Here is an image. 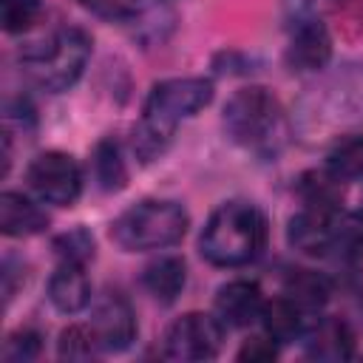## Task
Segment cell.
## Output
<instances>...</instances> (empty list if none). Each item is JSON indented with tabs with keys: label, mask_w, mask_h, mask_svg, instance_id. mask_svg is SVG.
<instances>
[{
	"label": "cell",
	"mask_w": 363,
	"mask_h": 363,
	"mask_svg": "<svg viewBox=\"0 0 363 363\" xmlns=\"http://www.w3.org/2000/svg\"><path fill=\"white\" fill-rule=\"evenodd\" d=\"M267 247V218L250 201H224L207 218L199 250L213 267H244Z\"/></svg>",
	"instance_id": "1"
},
{
	"label": "cell",
	"mask_w": 363,
	"mask_h": 363,
	"mask_svg": "<svg viewBox=\"0 0 363 363\" xmlns=\"http://www.w3.org/2000/svg\"><path fill=\"white\" fill-rule=\"evenodd\" d=\"M221 125L235 145L258 156H275L286 142L284 108L278 96L261 85L235 91L224 105Z\"/></svg>",
	"instance_id": "2"
},
{
	"label": "cell",
	"mask_w": 363,
	"mask_h": 363,
	"mask_svg": "<svg viewBox=\"0 0 363 363\" xmlns=\"http://www.w3.org/2000/svg\"><path fill=\"white\" fill-rule=\"evenodd\" d=\"M187 227H190V216L179 201L145 199L128 207L111 224V241L125 252L167 250L184 238Z\"/></svg>",
	"instance_id": "3"
},
{
	"label": "cell",
	"mask_w": 363,
	"mask_h": 363,
	"mask_svg": "<svg viewBox=\"0 0 363 363\" xmlns=\"http://www.w3.org/2000/svg\"><path fill=\"white\" fill-rule=\"evenodd\" d=\"M88 60H91V37L77 26L54 31L48 40L34 43V48L23 54V65L28 77L51 94L68 91L82 77Z\"/></svg>",
	"instance_id": "4"
},
{
	"label": "cell",
	"mask_w": 363,
	"mask_h": 363,
	"mask_svg": "<svg viewBox=\"0 0 363 363\" xmlns=\"http://www.w3.org/2000/svg\"><path fill=\"white\" fill-rule=\"evenodd\" d=\"M213 102V82L204 77H173L162 79L150 88L142 111V122L147 130L173 139V130L182 119L196 116Z\"/></svg>",
	"instance_id": "5"
},
{
	"label": "cell",
	"mask_w": 363,
	"mask_h": 363,
	"mask_svg": "<svg viewBox=\"0 0 363 363\" xmlns=\"http://www.w3.org/2000/svg\"><path fill=\"white\" fill-rule=\"evenodd\" d=\"M224 340V323L207 312H184L164 332L162 354L167 360H210Z\"/></svg>",
	"instance_id": "6"
},
{
	"label": "cell",
	"mask_w": 363,
	"mask_h": 363,
	"mask_svg": "<svg viewBox=\"0 0 363 363\" xmlns=\"http://www.w3.org/2000/svg\"><path fill=\"white\" fill-rule=\"evenodd\" d=\"M26 182L37 193V199L57 207H71L82 193L79 164L71 153L62 150H45L34 156L26 170Z\"/></svg>",
	"instance_id": "7"
},
{
	"label": "cell",
	"mask_w": 363,
	"mask_h": 363,
	"mask_svg": "<svg viewBox=\"0 0 363 363\" xmlns=\"http://www.w3.org/2000/svg\"><path fill=\"white\" fill-rule=\"evenodd\" d=\"M286 241L303 255H326L337 244V218L326 207H303L286 224Z\"/></svg>",
	"instance_id": "8"
},
{
	"label": "cell",
	"mask_w": 363,
	"mask_h": 363,
	"mask_svg": "<svg viewBox=\"0 0 363 363\" xmlns=\"http://www.w3.org/2000/svg\"><path fill=\"white\" fill-rule=\"evenodd\" d=\"M91 326H94V332L99 337L102 352H125L136 340V332H139L130 303L116 292H108L94 306Z\"/></svg>",
	"instance_id": "9"
},
{
	"label": "cell",
	"mask_w": 363,
	"mask_h": 363,
	"mask_svg": "<svg viewBox=\"0 0 363 363\" xmlns=\"http://www.w3.org/2000/svg\"><path fill=\"white\" fill-rule=\"evenodd\" d=\"M261 312H264V295H261V286L255 281L238 278V281L218 286L216 318L224 326H233V329L250 326L252 320H261Z\"/></svg>",
	"instance_id": "10"
},
{
	"label": "cell",
	"mask_w": 363,
	"mask_h": 363,
	"mask_svg": "<svg viewBox=\"0 0 363 363\" xmlns=\"http://www.w3.org/2000/svg\"><path fill=\"white\" fill-rule=\"evenodd\" d=\"M332 57V34L320 20H303L286 48L292 71H320Z\"/></svg>",
	"instance_id": "11"
},
{
	"label": "cell",
	"mask_w": 363,
	"mask_h": 363,
	"mask_svg": "<svg viewBox=\"0 0 363 363\" xmlns=\"http://www.w3.org/2000/svg\"><path fill=\"white\" fill-rule=\"evenodd\" d=\"M48 213L34 204L28 196L6 190L0 196V230L9 238H23V235H37L48 227Z\"/></svg>",
	"instance_id": "12"
},
{
	"label": "cell",
	"mask_w": 363,
	"mask_h": 363,
	"mask_svg": "<svg viewBox=\"0 0 363 363\" xmlns=\"http://www.w3.org/2000/svg\"><path fill=\"white\" fill-rule=\"evenodd\" d=\"M306 354L318 360H349L354 354V335L340 318H320L306 329Z\"/></svg>",
	"instance_id": "13"
},
{
	"label": "cell",
	"mask_w": 363,
	"mask_h": 363,
	"mask_svg": "<svg viewBox=\"0 0 363 363\" xmlns=\"http://www.w3.org/2000/svg\"><path fill=\"white\" fill-rule=\"evenodd\" d=\"M48 301L65 315L85 309L91 301V284L85 278V267L60 261V267L48 278Z\"/></svg>",
	"instance_id": "14"
},
{
	"label": "cell",
	"mask_w": 363,
	"mask_h": 363,
	"mask_svg": "<svg viewBox=\"0 0 363 363\" xmlns=\"http://www.w3.org/2000/svg\"><path fill=\"white\" fill-rule=\"evenodd\" d=\"M184 281H187V267H184V261L176 258V255L156 258V261H150V264L145 267V272H142L145 289H147L156 301H162V303H173V301L182 295Z\"/></svg>",
	"instance_id": "15"
},
{
	"label": "cell",
	"mask_w": 363,
	"mask_h": 363,
	"mask_svg": "<svg viewBox=\"0 0 363 363\" xmlns=\"http://www.w3.org/2000/svg\"><path fill=\"white\" fill-rule=\"evenodd\" d=\"M261 323H264V332L278 340V343H292L298 337L306 335V320H303V309L289 301L286 295L284 298H275L269 303H264V312H261Z\"/></svg>",
	"instance_id": "16"
},
{
	"label": "cell",
	"mask_w": 363,
	"mask_h": 363,
	"mask_svg": "<svg viewBox=\"0 0 363 363\" xmlns=\"http://www.w3.org/2000/svg\"><path fill=\"white\" fill-rule=\"evenodd\" d=\"M284 295L295 301L303 312L320 309L332 298V281L315 269H289V275L284 278Z\"/></svg>",
	"instance_id": "17"
},
{
	"label": "cell",
	"mask_w": 363,
	"mask_h": 363,
	"mask_svg": "<svg viewBox=\"0 0 363 363\" xmlns=\"http://www.w3.org/2000/svg\"><path fill=\"white\" fill-rule=\"evenodd\" d=\"M91 164H94L96 184H99L105 193H119V190L128 184V167H125L122 150H119V145H116L113 139L96 142Z\"/></svg>",
	"instance_id": "18"
},
{
	"label": "cell",
	"mask_w": 363,
	"mask_h": 363,
	"mask_svg": "<svg viewBox=\"0 0 363 363\" xmlns=\"http://www.w3.org/2000/svg\"><path fill=\"white\" fill-rule=\"evenodd\" d=\"M326 170L337 182H349V179L363 176V133L337 142L326 153Z\"/></svg>",
	"instance_id": "19"
},
{
	"label": "cell",
	"mask_w": 363,
	"mask_h": 363,
	"mask_svg": "<svg viewBox=\"0 0 363 363\" xmlns=\"http://www.w3.org/2000/svg\"><path fill=\"white\" fill-rule=\"evenodd\" d=\"M102 352L99 346V337L94 332V326L88 323H74V326H65L60 332V340H57V354L62 360H91Z\"/></svg>",
	"instance_id": "20"
},
{
	"label": "cell",
	"mask_w": 363,
	"mask_h": 363,
	"mask_svg": "<svg viewBox=\"0 0 363 363\" xmlns=\"http://www.w3.org/2000/svg\"><path fill=\"white\" fill-rule=\"evenodd\" d=\"M340 182L329 173V170H323V173H303L301 176V184H298V190H301V196H303V201L309 204V207H326V210H335L337 207V201H340V187H337Z\"/></svg>",
	"instance_id": "21"
},
{
	"label": "cell",
	"mask_w": 363,
	"mask_h": 363,
	"mask_svg": "<svg viewBox=\"0 0 363 363\" xmlns=\"http://www.w3.org/2000/svg\"><path fill=\"white\" fill-rule=\"evenodd\" d=\"M51 247H54V255H57L60 261L79 264V267H85V264L94 261V255H96L94 235H91L85 227H74V230H68V233H60Z\"/></svg>",
	"instance_id": "22"
},
{
	"label": "cell",
	"mask_w": 363,
	"mask_h": 363,
	"mask_svg": "<svg viewBox=\"0 0 363 363\" xmlns=\"http://www.w3.org/2000/svg\"><path fill=\"white\" fill-rule=\"evenodd\" d=\"M43 11V0H0V23L3 31L20 34L37 23Z\"/></svg>",
	"instance_id": "23"
},
{
	"label": "cell",
	"mask_w": 363,
	"mask_h": 363,
	"mask_svg": "<svg viewBox=\"0 0 363 363\" xmlns=\"http://www.w3.org/2000/svg\"><path fill=\"white\" fill-rule=\"evenodd\" d=\"M43 349V337L37 329H17L6 337L3 343V360L9 363H23V360H34Z\"/></svg>",
	"instance_id": "24"
},
{
	"label": "cell",
	"mask_w": 363,
	"mask_h": 363,
	"mask_svg": "<svg viewBox=\"0 0 363 363\" xmlns=\"http://www.w3.org/2000/svg\"><path fill=\"white\" fill-rule=\"evenodd\" d=\"M82 9L102 20H130L139 11V0H79Z\"/></svg>",
	"instance_id": "25"
},
{
	"label": "cell",
	"mask_w": 363,
	"mask_h": 363,
	"mask_svg": "<svg viewBox=\"0 0 363 363\" xmlns=\"http://www.w3.org/2000/svg\"><path fill=\"white\" fill-rule=\"evenodd\" d=\"M337 244L349 255L363 258V213H352L337 221Z\"/></svg>",
	"instance_id": "26"
},
{
	"label": "cell",
	"mask_w": 363,
	"mask_h": 363,
	"mask_svg": "<svg viewBox=\"0 0 363 363\" xmlns=\"http://www.w3.org/2000/svg\"><path fill=\"white\" fill-rule=\"evenodd\" d=\"M241 363H267V360H275L278 357V340H272L269 335L264 337H250L238 354H235Z\"/></svg>",
	"instance_id": "27"
},
{
	"label": "cell",
	"mask_w": 363,
	"mask_h": 363,
	"mask_svg": "<svg viewBox=\"0 0 363 363\" xmlns=\"http://www.w3.org/2000/svg\"><path fill=\"white\" fill-rule=\"evenodd\" d=\"M37 122V113H34V105L26 99V96H14L6 102V125H20L23 133L31 130Z\"/></svg>",
	"instance_id": "28"
},
{
	"label": "cell",
	"mask_w": 363,
	"mask_h": 363,
	"mask_svg": "<svg viewBox=\"0 0 363 363\" xmlns=\"http://www.w3.org/2000/svg\"><path fill=\"white\" fill-rule=\"evenodd\" d=\"M309 6H312V0H286V9H289V14H295V17H298V14H303Z\"/></svg>",
	"instance_id": "29"
}]
</instances>
